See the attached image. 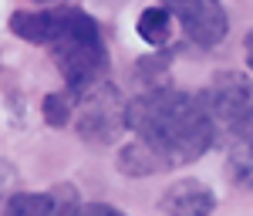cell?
I'll list each match as a JSON object with an SVG mask.
<instances>
[{"instance_id":"2","label":"cell","mask_w":253,"mask_h":216,"mask_svg":"<svg viewBox=\"0 0 253 216\" xmlns=\"http://www.w3.org/2000/svg\"><path fill=\"white\" fill-rule=\"evenodd\" d=\"M10 31L31 44L51 47L54 64L64 75L68 95L81 98L91 85L108 71V47L91 14L81 7H38V10H14Z\"/></svg>"},{"instance_id":"11","label":"cell","mask_w":253,"mask_h":216,"mask_svg":"<svg viewBox=\"0 0 253 216\" xmlns=\"http://www.w3.org/2000/svg\"><path fill=\"white\" fill-rule=\"evenodd\" d=\"M230 169H233V179L240 182V186L253 189V152L233 145V152H230Z\"/></svg>"},{"instance_id":"15","label":"cell","mask_w":253,"mask_h":216,"mask_svg":"<svg viewBox=\"0 0 253 216\" xmlns=\"http://www.w3.org/2000/svg\"><path fill=\"white\" fill-rule=\"evenodd\" d=\"M38 3H51V0H38Z\"/></svg>"},{"instance_id":"13","label":"cell","mask_w":253,"mask_h":216,"mask_svg":"<svg viewBox=\"0 0 253 216\" xmlns=\"http://www.w3.org/2000/svg\"><path fill=\"white\" fill-rule=\"evenodd\" d=\"M75 216H128V213H122V210L108 206V203H78Z\"/></svg>"},{"instance_id":"9","label":"cell","mask_w":253,"mask_h":216,"mask_svg":"<svg viewBox=\"0 0 253 216\" xmlns=\"http://www.w3.org/2000/svg\"><path fill=\"white\" fill-rule=\"evenodd\" d=\"M135 34L145 41V44L162 47L166 41L172 38V14H169L162 3H156V7H145V10L138 14V20H135Z\"/></svg>"},{"instance_id":"7","label":"cell","mask_w":253,"mask_h":216,"mask_svg":"<svg viewBox=\"0 0 253 216\" xmlns=\"http://www.w3.org/2000/svg\"><path fill=\"white\" fill-rule=\"evenodd\" d=\"M75 189L54 186L47 193H14L3 206V216H75Z\"/></svg>"},{"instance_id":"8","label":"cell","mask_w":253,"mask_h":216,"mask_svg":"<svg viewBox=\"0 0 253 216\" xmlns=\"http://www.w3.org/2000/svg\"><path fill=\"white\" fill-rule=\"evenodd\" d=\"M118 173L122 176H132V179H145V176H159V173H169L172 166L166 162V159L152 152L145 142H128V145H122L118 149Z\"/></svg>"},{"instance_id":"6","label":"cell","mask_w":253,"mask_h":216,"mask_svg":"<svg viewBox=\"0 0 253 216\" xmlns=\"http://www.w3.org/2000/svg\"><path fill=\"white\" fill-rule=\"evenodd\" d=\"M216 210V193L199 182V179H179L166 186L159 196V213L162 216H213Z\"/></svg>"},{"instance_id":"14","label":"cell","mask_w":253,"mask_h":216,"mask_svg":"<svg viewBox=\"0 0 253 216\" xmlns=\"http://www.w3.org/2000/svg\"><path fill=\"white\" fill-rule=\"evenodd\" d=\"M243 47H247V64H250V71H253V31L247 34V41H243Z\"/></svg>"},{"instance_id":"12","label":"cell","mask_w":253,"mask_h":216,"mask_svg":"<svg viewBox=\"0 0 253 216\" xmlns=\"http://www.w3.org/2000/svg\"><path fill=\"white\" fill-rule=\"evenodd\" d=\"M14 193H17V169L7 159H0V199H10Z\"/></svg>"},{"instance_id":"5","label":"cell","mask_w":253,"mask_h":216,"mask_svg":"<svg viewBox=\"0 0 253 216\" xmlns=\"http://www.w3.org/2000/svg\"><path fill=\"white\" fill-rule=\"evenodd\" d=\"M162 7L179 20L186 38L199 47H216L230 34V17L219 0H166Z\"/></svg>"},{"instance_id":"3","label":"cell","mask_w":253,"mask_h":216,"mask_svg":"<svg viewBox=\"0 0 253 216\" xmlns=\"http://www.w3.org/2000/svg\"><path fill=\"white\" fill-rule=\"evenodd\" d=\"M203 98L213 112L216 129L233 138V145L253 152V81L236 71H219Z\"/></svg>"},{"instance_id":"10","label":"cell","mask_w":253,"mask_h":216,"mask_svg":"<svg viewBox=\"0 0 253 216\" xmlns=\"http://www.w3.org/2000/svg\"><path fill=\"white\" fill-rule=\"evenodd\" d=\"M71 108H75V95H68V91H51L41 101V115L51 129H64L71 122Z\"/></svg>"},{"instance_id":"1","label":"cell","mask_w":253,"mask_h":216,"mask_svg":"<svg viewBox=\"0 0 253 216\" xmlns=\"http://www.w3.org/2000/svg\"><path fill=\"white\" fill-rule=\"evenodd\" d=\"M125 125L145 142L152 152L166 159L169 166H189L199 162L216 142V122L203 95L159 85L145 95L128 101Z\"/></svg>"},{"instance_id":"4","label":"cell","mask_w":253,"mask_h":216,"mask_svg":"<svg viewBox=\"0 0 253 216\" xmlns=\"http://www.w3.org/2000/svg\"><path fill=\"white\" fill-rule=\"evenodd\" d=\"M78 101V135L84 142H91V145H112L118 135H122V129H128L125 125V101H122V91H118L112 81H98L91 85Z\"/></svg>"},{"instance_id":"16","label":"cell","mask_w":253,"mask_h":216,"mask_svg":"<svg viewBox=\"0 0 253 216\" xmlns=\"http://www.w3.org/2000/svg\"><path fill=\"white\" fill-rule=\"evenodd\" d=\"M108 3H118V0H108Z\"/></svg>"}]
</instances>
